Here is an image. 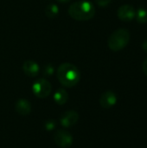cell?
<instances>
[{
    "label": "cell",
    "instance_id": "cell-1",
    "mask_svg": "<svg viewBox=\"0 0 147 148\" xmlns=\"http://www.w3.org/2000/svg\"><path fill=\"white\" fill-rule=\"evenodd\" d=\"M56 76L60 83L66 88L75 87L81 79V74L78 68L68 62H64L58 67Z\"/></svg>",
    "mask_w": 147,
    "mask_h": 148
},
{
    "label": "cell",
    "instance_id": "cell-2",
    "mask_svg": "<svg viewBox=\"0 0 147 148\" xmlns=\"http://www.w3.org/2000/svg\"><path fill=\"white\" fill-rule=\"evenodd\" d=\"M68 12L75 20L88 21L94 16L95 8L91 2L88 0H80L71 3Z\"/></svg>",
    "mask_w": 147,
    "mask_h": 148
},
{
    "label": "cell",
    "instance_id": "cell-3",
    "mask_svg": "<svg viewBox=\"0 0 147 148\" xmlns=\"http://www.w3.org/2000/svg\"><path fill=\"white\" fill-rule=\"evenodd\" d=\"M130 41V32L126 29H118L113 31L107 41L108 47L113 51H120L123 49Z\"/></svg>",
    "mask_w": 147,
    "mask_h": 148
},
{
    "label": "cell",
    "instance_id": "cell-4",
    "mask_svg": "<svg viewBox=\"0 0 147 148\" xmlns=\"http://www.w3.org/2000/svg\"><path fill=\"white\" fill-rule=\"evenodd\" d=\"M32 91L36 97L40 99L46 98L49 95L51 92V84L46 79L39 78L36 82H34L32 85Z\"/></svg>",
    "mask_w": 147,
    "mask_h": 148
},
{
    "label": "cell",
    "instance_id": "cell-5",
    "mask_svg": "<svg viewBox=\"0 0 147 148\" xmlns=\"http://www.w3.org/2000/svg\"><path fill=\"white\" fill-rule=\"evenodd\" d=\"M54 140L61 148H68L73 144V137L71 134L63 129L56 130L54 135Z\"/></svg>",
    "mask_w": 147,
    "mask_h": 148
},
{
    "label": "cell",
    "instance_id": "cell-6",
    "mask_svg": "<svg viewBox=\"0 0 147 148\" xmlns=\"http://www.w3.org/2000/svg\"><path fill=\"white\" fill-rule=\"evenodd\" d=\"M118 17L124 22H131L135 18L136 16V10L133 6L129 4L121 5L117 12Z\"/></svg>",
    "mask_w": 147,
    "mask_h": 148
},
{
    "label": "cell",
    "instance_id": "cell-7",
    "mask_svg": "<svg viewBox=\"0 0 147 148\" xmlns=\"http://www.w3.org/2000/svg\"><path fill=\"white\" fill-rule=\"evenodd\" d=\"M79 120V114L74 110H69L65 112L60 118V124L65 128L73 127L77 123Z\"/></svg>",
    "mask_w": 147,
    "mask_h": 148
},
{
    "label": "cell",
    "instance_id": "cell-8",
    "mask_svg": "<svg viewBox=\"0 0 147 148\" xmlns=\"http://www.w3.org/2000/svg\"><path fill=\"white\" fill-rule=\"evenodd\" d=\"M117 102V95L114 92L108 90L104 92L100 98V104L103 108H111Z\"/></svg>",
    "mask_w": 147,
    "mask_h": 148
},
{
    "label": "cell",
    "instance_id": "cell-9",
    "mask_svg": "<svg viewBox=\"0 0 147 148\" xmlns=\"http://www.w3.org/2000/svg\"><path fill=\"white\" fill-rule=\"evenodd\" d=\"M23 73L29 77H36L38 75L39 72H40V67L39 65L31 60H28L25 61L23 64Z\"/></svg>",
    "mask_w": 147,
    "mask_h": 148
},
{
    "label": "cell",
    "instance_id": "cell-10",
    "mask_svg": "<svg viewBox=\"0 0 147 148\" xmlns=\"http://www.w3.org/2000/svg\"><path fill=\"white\" fill-rule=\"evenodd\" d=\"M15 109L16 113L20 115L26 116L31 112V104L26 99H19L15 104Z\"/></svg>",
    "mask_w": 147,
    "mask_h": 148
},
{
    "label": "cell",
    "instance_id": "cell-11",
    "mask_svg": "<svg viewBox=\"0 0 147 148\" xmlns=\"http://www.w3.org/2000/svg\"><path fill=\"white\" fill-rule=\"evenodd\" d=\"M68 100V94L64 88H58L54 95V101L58 105H64Z\"/></svg>",
    "mask_w": 147,
    "mask_h": 148
},
{
    "label": "cell",
    "instance_id": "cell-12",
    "mask_svg": "<svg viewBox=\"0 0 147 148\" xmlns=\"http://www.w3.org/2000/svg\"><path fill=\"white\" fill-rule=\"evenodd\" d=\"M45 15L49 18H54L59 14V8L55 3H50L47 5L44 9Z\"/></svg>",
    "mask_w": 147,
    "mask_h": 148
},
{
    "label": "cell",
    "instance_id": "cell-13",
    "mask_svg": "<svg viewBox=\"0 0 147 148\" xmlns=\"http://www.w3.org/2000/svg\"><path fill=\"white\" fill-rule=\"evenodd\" d=\"M136 20L140 23H145L147 22V10L140 7L136 10V16H135Z\"/></svg>",
    "mask_w": 147,
    "mask_h": 148
},
{
    "label": "cell",
    "instance_id": "cell-14",
    "mask_svg": "<svg viewBox=\"0 0 147 148\" xmlns=\"http://www.w3.org/2000/svg\"><path fill=\"white\" fill-rule=\"evenodd\" d=\"M54 71H55V69L51 64H46L42 69V73L46 77L51 76L54 74Z\"/></svg>",
    "mask_w": 147,
    "mask_h": 148
},
{
    "label": "cell",
    "instance_id": "cell-15",
    "mask_svg": "<svg viewBox=\"0 0 147 148\" xmlns=\"http://www.w3.org/2000/svg\"><path fill=\"white\" fill-rule=\"evenodd\" d=\"M56 125H57V123H56L55 121H54V120H49V121H47L45 122L44 127H45V129H46L47 131H51V130H53V129L55 128Z\"/></svg>",
    "mask_w": 147,
    "mask_h": 148
},
{
    "label": "cell",
    "instance_id": "cell-16",
    "mask_svg": "<svg viewBox=\"0 0 147 148\" xmlns=\"http://www.w3.org/2000/svg\"><path fill=\"white\" fill-rule=\"evenodd\" d=\"M95 3L100 7H107L112 3V0H95Z\"/></svg>",
    "mask_w": 147,
    "mask_h": 148
},
{
    "label": "cell",
    "instance_id": "cell-17",
    "mask_svg": "<svg viewBox=\"0 0 147 148\" xmlns=\"http://www.w3.org/2000/svg\"><path fill=\"white\" fill-rule=\"evenodd\" d=\"M142 69H143V71H144L145 75L147 76V58L144 61V62L142 64Z\"/></svg>",
    "mask_w": 147,
    "mask_h": 148
},
{
    "label": "cell",
    "instance_id": "cell-18",
    "mask_svg": "<svg viewBox=\"0 0 147 148\" xmlns=\"http://www.w3.org/2000/svg\"><path fill=\"white\" fill-rule=\"evenodd\" d=\"M142 48H143V49L147 53V40L144 41V42L142 43Z\"/></svg>",
    "mask_w": 147,
    "mask_h": 148
},
{
    "label": "cell",
    "instance_id": "cell-19",
    "mask_svg": "<svg viewBox=\"0 0 147 148\" xmlns=\"http://www.w3.org/2000/svg\"><path fill=\"white\" fill-rule=\"evenodd\" d=\"M59 2H68V1H69V0H58Z\"/></svg>",
    "mask_w": 147,
    "mask_h": 148
}]
</instances>
